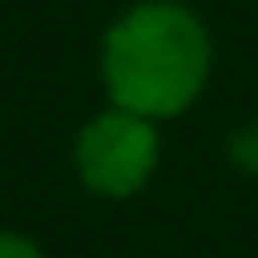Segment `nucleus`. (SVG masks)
Instances as JSON below:
<instances>
[{
    "instance_id": "f257e3e1",
    "label": "nucleus",
    "mask_w": 258,
    "mask_h": 258,
    "mask_svg": "<svg viewBox=\"0 0 258 258\" xmlns=\"http://www.w3.org/2000/svg\"><path fill=\"white\" fill-rule=\"evenodd\" d=\"M96 72L105 105L167 124L186 115L211 86V24L186 0H134L105 24Z\"/></svg>"
},
{
    "instance_id": "f03ea898",
    "label": "nucleus",
    "mask_w": 258,
    "mask_h": 258,
    "mask_svg": "<svg viewBox=\"0 0 258 258\" xmlns=\"http://www.w3.org/2000/svg\"><path fill=\"white\" fill-rule=\"evenodd\" d=\"M163 158V134L153 120L120 105H105L77 129L72 139V167L77 182L101 201H129L139 196L158 172Z\"/></svg>"
},
{
    "instance_id": "7ed1b4c3",
    "label": "nucleus",
    "mask_w": 258,
    "mask_h": 258,
    "mask_svg": "<svg viewBox=\"0 0 258 258\" xmlns=\"http://www.w3.org/2000/svg\"><path fill=\"white\" fill-rule=\"evenodd\" d=\"M0 258H43V249L19 230H0Z\"/></svg>"
}]
</instances>
